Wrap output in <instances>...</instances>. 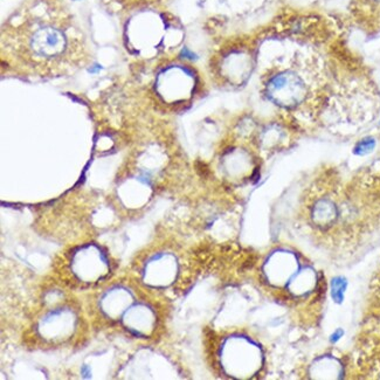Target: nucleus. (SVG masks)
<instances>
[{
  "instance_id": "nucleus-3",
  "label": "nucleus",
  "mask_w": 380,
  "mask_h": 380,
  "mask_svg": "<svg viewBox=\"0 0 380 380\" xmlns=\"http://www.w3.org/2000/svg\"><path fill=\"white\" fill-rule=\"evenodd\" d=\"M346 287H348V282L342 276L334 278L331 282V296L336 303H342L345 295Z\"/></svg>"
},
{
  "instance_id": "nucleus-6",
  "label": "nucleus",
  "mask_w": 380,
  "mask_h": 380,
  "mask_svg": "<svg viewBox=\"0 0 380 380\" xmlns=\"http://www.w3.org/2000/svg\"><path fill=\"white\" fill-rule=\"evenodd\" d=\"M182 57H184V59H187V60H194V59H197V57L189 50H182Z\"/></svg>"
},
{
  "instance_id": "nucleus-2",
  "label": "nucleus",
  "mask_w": 380,
  "mask_h": 380,
  "mask_svg": "<svg viewBox=\"0 0 380 380\" xmlns=\"http://www.w3.org/2000/svg\"><path fill=\"white\" fill-rule=\"evenodd\" d=\"M298 81L290 74H278L270 81V94H280L281 101H294L302 94Z\"/></svg>"
},
{
  "instance_id": "nucleus-5",
  "label": "nucleus",
  "mask_w": 380,
  "mask_h": 380,
  "mask_svg": "<svg viewBox=\"0 0 380 380\" xmlns=\"http://www.w3.org/2000/svg\"><path fill=\"white\" fill-rule=\"evenodd\" d=\"M343 334H344V331H343L342 329H339V330L334 331V334H331L330 342H339V339H342Z\"/></svg>"
},
{
  "instance_id": "nucleus-7",
  "label": "nucleus",
  "mask_w": 380,
  "mask_h": 380,
  "mask_svg": "<svg viewBox=\"0 0 380 380\" xmlns=\"http://www.w3.org/2000/svg\"><path fill=\"white\" fill-rule=\"evenodd\" d=\"M376 1H379V3H380V0H376Z\"/></svg>"
},
{
  "instance_id": "nucleus-4",
  "label": "nucleus",
  "mask_w": 380,
  "mask_h": 380,
  "mask_svg": "<svg viewBox=\"0 0 380 380\" xmlns=\"http://www.w3.org/2000/svg\"><path fill=\"white\" fill-rule=\"evenodd\" d=\"M376 148V140L372 137H365L361 141L358 142L354 149V155L365 156L370 152H372Z\"/></svg>"
},
{
  "instance_id": "nucleus-1",
  "label": "nucleus",
  "mask_w": 380,
  "mask_h": 380,
  "mask_svg": "<svg viewBox=\"0 0 380 380\" xmlns=\"http://www.w3.org/2000/svg\"><path fill=\"white\" fill-rule=\"evenodd\" d=\"M4 41L39 61H53L81 46L79 30L64 4L35 0L8 23Z\"/></svg>"
}]
</instances>
